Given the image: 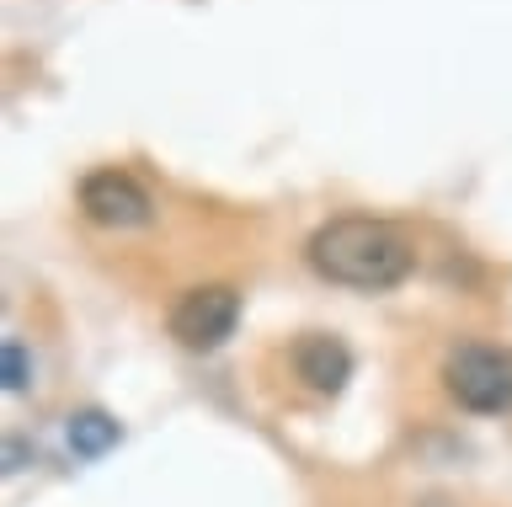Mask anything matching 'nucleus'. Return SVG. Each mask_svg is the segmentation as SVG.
Returning a JSON list of instances; mask_svg holds the SVG:
<instances>
[{"label": "nucleus", "mask_w": 512, "mask_h": 507, "mask_svg": "<svg viewBox=\"0 0 512 507\" xmlns=\"http://www.w3.org/2000/svg\"><path fill=\"white\" fill-rule=\"evenodd\" d=\"M448 395L475 411V417H496V411H512V358L496 353L486 342H464L448 353L443 363Z\"/></svg>", "instance_id": "obj_2"}, {"label": "nucleus", "mask_w": 512, "mask_h": 507, "mask_svg": "<svg viewBox=\"0 0 512 507\" xmlns=\"http://www.w3.org/2000/svg\"><path fill=\"white\" fill-rule=\"evenodd\" d=\"M80 209H86V219L102 230H144L155 219L150 193L118 166H102L80 182Z\"/></svg>", "instance_id": "obj_4"}, {"label": "nucleus", "mask_w": 512, "mask_h": 507, "mask_svg": "<svg viewBox=\"0 0 512 507\" xmlns=\"http://www.w3.org/2000/svg\"><path fill=\"white\" fill-rule=\"evenodd\" d=\"M0 363H6V390L16 395V390H27V353H22V342L16 337H6V347H0Z\"/></svg>", "instance_id": "obj_7"}, {"label": "nucleus", "mask_w": 512, "mask_h": 507, "mask_svg": "<svg viewBox=\"0 0 512 507\" xmlns=\"http://www.w3.org/2000/svg\"><path fill=\"white\" fill-rule=\"evenodd\" d=\"M64 438H70V449L80 454V459H102L112 443L123 438V427H118V417H107V411H75L70 417V427H64Z\"/></svg>", "instance_id": "obj_6"}, {"label": "nucleus", "mask_w": 512, "mask_h": 507, "mask_svg": "<svg viewBox=\"0 0 512 507\" xmlns=\"http://www.w3.org/2000/svg\"><path fill=\"white\" fill-rule=\"evenodd\" d=\"M304 251H310V267L326 283L363 289V294L395 289V283H406L411 267H416L411 235L400 225H390V219H368V214L326 219V225L310 235Z\"/></svg>", "instance_id": "obj_1"}, {"label": "nucleus", "mask_w": 512, "mask_h": 507, "mask_svg": "<svg viewBox=\"0 0 512 507\" xmlns=\"http://www.w3.org/2000/svg\"><path fill=\"white\" fill-rule=\"evenodd\" d=\"M294 374H299L315 395H342L347 379H352L347 342L331 337V331H304V337L294 342Z\"/></svg>", "instance_id": "obj_5"}, {"label": "nucleus", "mask_w": 512, "mask_h": 507, "mask_svg": "<svg viewBox=\"0 0 512 507\" xmlns=\"http://www.w3.org/2000/svg\"><path fill=\"white\" fill-rule=\"evenodd\" d=\"M240 326V294L230 283H203V289H187L171 305V337L192 347V353H214L235 337Z\"/></svg>", "instance_id": "obj_3"}]
</instances>
